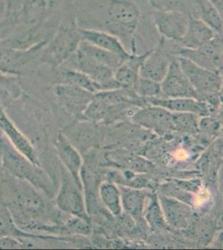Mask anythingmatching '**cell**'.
Returning a JSON list of instances; mask_svg holds the SVG:
<instances>
[{"mask_svg":"<svg viewBox=\"0 0 223 250\" xmlns=\"http://www.w3.org/2000/svg\"><path fill=\"white\" fill-rule=\"evenodd\" d=\"M158 201L163 213L164 219L170 227L182 229L189 225L192 211L189 205L179 199L162 194Z\"/></svg>","mask_w":223,"mask_h":250,"instance_id":"obj_17","label":"cell"},{"mask_svg":"<svg viewBox=\"0 0 223 250\" xmlns=\"http://www.w3.org/2000/svg\"><path fill=\"white\" fill-rule=\"evenodd\" d=\"M54 148L62 165L73 178L79 188L82 189L81 181V168L82 166V157L65 134H59L54 141Z\"/></svg>","mask_w":223,"mask_h":250,"instance_id":"obj_16","label":"cell"},{"mask_svg":"<svg viewBox=\"0 0 223 250\" xmlns=\"http://www.w3.org/2000/svg\"><path fill=\"white\" fill-rule=\"evenodd\" d=\"M121 193L122 206L131 216L138 219L144 211L145 202L148 197L146 191L142 188L128 187L124 185L119 186Z\"/></svg>","mask_w":223,"mask_h":250,"instance_id":"obj_22","label":"cell"},{"mask_svg":"<svg viewBox=\"0 0 223 250\" xmlns=\"http://www.w3.org/2000/svg\"><path fill=\"white\" fill-rule=\"evenodd\" d=\"M145 218L147 224L153 229H164L167 225L157 196L150 197L149 203L145 209Z\"/></svg>","mask_w":223,"mask_h":250,"instance_id":"obj_29","label":"cell"},{"mask_svg":"<svg viewBox=\"0 0 223 250\" xmlns=\"http://www.w3.org/2000/svg\"><path fill=\"white\" fill-rule=\"evenodd\" d=\"M178 187L181 190H185L186 192H193L197 193L201 188V182L198 179L193 180H184V181H178Z\"/></svg>","mask_w":223,"mask_h":250,"instance_id":"obj_34","label":"cell"},{"mask_svg":"<svg viewBox=\"0 0 223 250\" xmlns=\"http://www.w3.org/2000/svg\"><path fill=\"white\" fill-rule=\"evenodd\" d=\"M82 190L68 174V171H62L61 185L56 195V205L63 213L89 222Z\"/></svg>","mask_w":223,"mask_h":250,"instance_id":"obj_6","label":"cell"},{"mask_svg":"<svg viewBox=\"0 0 223 250\" xmlns=\"http://www.w3.org/2000/svg\"><path fill=\"white\" fill-rule=\"evenodd\" d=\"M66 62H69L72 65L69 68L87 74L91 80L101 87L102 91L121 88L114 79L115 71L113 69L93 60L79 48Z\"/></svg>","mask_w":223,"mask_h":250,"instance_id":"obj_7","label":"cell"},{"mask_svg":"<svg viewBox=\"0 0 223 250\" xmlns=\"http://www.w3.org/2000/svg\"><path fill=\"white\" fill-rule=\"evenodd\" d=\"M0 159L3 168L13 178L28 183L47 196H54V185L42 166L32 163L20 153L3 134L0 136Z\"/></svg>","mask_w":223,"mask_h":250,"instance_id":"obj_1","label":"cell"},{"mask_svg":"<svg viewBox=\"0 0 223 250\" xmlns=\"http://www.w3.org/2000/svg\"><path fill=\"white\" fill-rule=\"evenodd\" d=\"M116 155L114 162H116L118 165H120L121 166H123L124 168L129 170L143 173V172L149 171L153 168L151 163L139 157L131 155V154L124 155L123 154H116Z\"/></svg>","mask_w":223,"mask_h":250,"instance_id":"obj_32","label":"cell"},{"mask_svg":"<svg viewBox=\"0 0 223 250\" xmlns=\"http://www.w3.org/2000/svg\"><path fill=\"white\" fill-rule=\"evenodd\" d=\"M152 50V49H151ZM143 54H131L130 56L122 62L114 72V79L120 88L133 90L139 78L142 63L149 52Z\"/></svg>","mask_w":223,"mask_h":250,"instance_id":"obj_21","label":"cell"},{"mask_svg":"<svg viewBox=\"0 0 223 250\" xmlns=\"http://www.w3.org/2000/svg\"><path fill=\"white\" fill-rule=\"evenodd\" d=\"M30 233L20 230L14 225L11 214L5 205H0V236L1 237H14L16 239L28 238Z\"/></svg>","mask_w":223,"mask_h":250,"instance_id":"obj_30","label":"cell"},{"mask_svg":"<svg viewBox=\"0 0 223 250\" xmlns=\"http://www.w3.org/2000/svg\"><path fill=\"white\" fill-rule=\"evenodd\" d=\"M195 5L198 18L217 34L223 35V13L210 0H195Z\"/></svg>","mask_w":223,"mask_h":250,"instance_id":"obj_24","label":"cell"},{"mask_svg":"<svg viewBox=\"0 0 223 250\" xmlns=\"http://www.w3.org/2000/svg\"><path fill=\"white\" fill-rule=\"evenodd\" d=\"M81 40L98 48L104 49L106 51L118 54L119 56L127 59L130 56V53L127 51L123 43L119 39L107 31L99 29H83L79 28Z\"/></svg>","mask_w":223,"mask_h":250,"instance_id":"obj_19","label":"cell"},{"mask_svg":"<svg viewBox=\"0 0 223 250\" xmlns=\"http://www.w3.org/2000/svg\"><path fill=\"white\" fill-rule=\"evenodd\" d=\"M4 106L0 103V130L14 148L29 159L32 163L41 166L37 151L30 141L15 126L4 111Z\"/></svg>","mask_w":223,"mask_h":250,"instance_id":"obj_14","label":"cell"},{"mask_svg":"<svg viewBox=\"0 0 223 250\" xmlns=\"http://www.w3.org/2000/svg\"><path fill=\"white\" fill-rule=\"evenodd\" d=\"M63 0H25L21 13V22L34 25L51 19Z\"/></svg>","mask_w":223,"mask_h":250,"instance_id":"obj_18","label":"cell"},{"mask_svg":"<svg viewBox=\"0 0 223 250\" xmlns=\"http://www.w3.org/2000/svg\"><path fill=\"white\" fill-rule=\"evenodd\" d=\"M105 26L108 33L115 35L131 54L139 23L141 11L132 0H109Z\"/></svg>","mask_w":223,"mask_h":250,"instance_id":"obj_2","label":"cell"},{"mask_svg":"<svg viewBox=\"0 0 223 250\" xmlns=\"http://www.w3.org/2000/svg\"><path fill=\"white\" fill-rule=\"evenodd\" d=\"M190 14L182 11H156L153 24L158 34L164 40L180 43L186 33Z\"/></svg>","mask_w":223,"mask_h":250,"instance_id":"obj_10","label":"cell"},{"mask_svg":"<svg viewBox=\"0 0 223 250\" xmlns=\"http://www.w3.org/2000/svg\"><path fill=\"white\" fill-rule=\"evenodd\" d=\"M48 42L38 43L27 49H20L0 40V72L20 77L31 74L35 67L41 64V54Z\"/></svg>","mask_w":223,"mask_h":250,"instance_id":"obj_5","label":"cell"},{"mask_svg":"<svg viewBox=\"0 0 223 250\" xmlns=\"http://www.w3.org/2000/svg\"><path fill=\"white\" fill-rule=\"evenodd\" d=\"M81 40L79 28L74 23L61 24L42 49L41 64L60 68L77 51Z\"/></svg>","mask_w":223,"mask_h":250,"instance_id":"obj_3","label":"cell"},{"mask_svg":"<svg viewBox=\"0 0 223 250\" xmlns=\"http://www.w3.org/2000/svg\"><path fill=\"white\" fill-rule=\"evenodd\" d=\"M79 48L80 50H82L84 54L88 55L89 57L96 60L100 63H102L103 65L109 67L114 71L119 68V66L121 65L122 62H123L125 60H127V59H123L121 56H119L118 54L106 51L104 49L92 45L90 43H87L82 40H81V42L79 43Z\"/></svg>","mask_w":223,"mask_h":250,"instance_id":"obj_25","label":"cell"},{"mask_svg":"<svg viewBox=\"0 0 223 250\" xmlns=\"http://www.w3.org/2000/svg\"><path fill=\"white\" fill-rule=\"evenodd\" d=\"M132 121L140 127L154 131L159 135L174 130L172 112L159 106H145L133 114Z\"/></svg>","mask_w":223,"mask_h":250,"instance_id":"obj_12","label":"cell"},{"mask_svg":"<svg viewBox=\"0 0 223 250\" xmlns=\"http://www.w3.org/2000/svg\"><path fill=\"white\" fill-rule=\"evenodd\" d=\"M0 40H1V35H0Z\"/></svg>","mask_w":223,"mask_h":250,"instance_id":"obj_35","label":"cell"},{"mask_svg":"<svg viewBox=\"0 0 223 250\" xmlns=\"http://www.w3.org/2000/svg\"><path fill=\"white\" fill-rule=\"evenodd\" d=\"M157 11H182L188 13L187 0H148Z\"/></svg>","mask_w":223,"mask_h":250,"instance_id":"obj_33","label":"cell"},{"mask_svg":"<svg viewBox=\"0 0 223 250\" xmlns=\"http://www.w3.org/2000/svg\"><path fill=\"white\" fill-rule=\"evenodd\" d=\"M54 93L60 105L74 116H82L94 94L85 89L66 83H60Z\"/></svg>","mask_w":223,"mask_h":250,"instance_id":"obj_13","label":"cell"},{"mask_svg":"<svg viewBox=\"0 0 223 250\" xmlns=\"http://www.w3.org/2000/svg\"><path fill=\"white\" fill-rule=\"evenodd\" d=\"M172 55L177 56L175 50H168L167 41L160 39L155 48H153L142 63L139 77L161 83L167 74Z\"/></svg>","mask_w":223,"mask_h":250,"instance_id":"obj_9","label":"cell"},{"mask_svg":"<svg viewBox=\"0 0 223 250\" xmlns=\"http://www.w3.org/2000/svg\"><path fill=\"white\" fill-rule=\"evenodd\" d=\"M59 75H60L59 79L60 83H70L90 92L93 94L102 91L101 87L93 80H91L87 74H83L82 72L79 71L76 69L65 68L62 69V71L60 72Z\"/></svg>","mask_w":223,"mask_h":250,"instance_id":"obj_27","label":"cell"},{"mask_svg":"<svg viewBox=\"0 0 223 250\" xmlns=\"http://www.w3.org/2000/svg\"><path fill=\"white\" fill-rule=\"evenodd\" d=\"M145 100L148 104L159 106L172 113H192L202 117L208 116L213 108L209 104L192 98H150Z\"/></svg>","mask_w":223,"mask_h":250,"instance_id":"obj_15","label":"cell"},{"mask_svg":"<svg viewBox=\"0 0 223 250\" xmlns=\"http://www.w3.org/2000/svg\"><path fill=\"white\" fill-rule=\"evenodd\" d=\"M133 91L143 100L150 98H164L162 93L160 83L139 77L136 83Z\"/></svg>","mask_w":223,"mask_h":250,"instance_id":"obj_31","label":"cell"},{"mask_svg":"<svg viewBox=\"0 0 223 250\" xmlns=\"http://www.w3.org/2000/svg\"><path fill=\"white\" fill-rule=\"evenodd\" d=\"M99 193L101 201L114 216H119L122 211L121 193L119 188L111 182H102L99 185Z\"/></svg>","mask_w":223,"mask_h":250,"instance_id":"obj_26","label":"cell"},{"mask_svg":"<svg viewBox=\"0 0 223 250\" xmlns=\"http://www.w3.org/2000/svg\"><path fill=\"white\" fill-rule=\"evenodd\" d=\"M177 56L187 59L206 69L221 72L223 69V35L217 34L205 45L195 49L180 47Z\"/></svg>","mask_w":223,"mask_h":250,"instance_id":"obj_8","label":"cell"},{"mask_svg":"<svg viewBox=\"0 0 223 250\" xmlns=\"http://www.w3.org/2000/svg\"><path fill=\"white\" fill-rule=\"evenodd\" d=\"M160 84L164 98H192L198 100V94L182 71L177 56L170 62L167 74Z\"/></svg>","mask_w":223,"mask_h":250,"instance_id":"obj_11","label":"cell"},{"mask_svg":"<svg viewBox=\"0 0 223 250\" xmlns=\"http://www.w3.org/2000/svg\"><path fill=\"white\" fill-rule=\"evenodd\" d=\"M173 129L185 134L199 132L198 116L192 113H172Z\"/></svg>","mask_w":223,"mask_h":250,"instance_id":"obj_28","label":"cell"},{"mask_svg":"<svg viewBox=\"0 0 223 250\" xmlns=\"http://www.w3.org/2000/svg\"><path fill=\"white\" fill-rule=\"evenodd\" d=\"M217 34H218L204 23L203 20L190 14L187 29L179 44L182 48L195 49L205 45Z\"/></svg>","mask_w":223,"mask_h":250,"instance_id":"obj_20","label":"cell"},{"mask_svg":"<svg viewBox=\"0 0 223 250\" xmlns=\"http://www.w3.org/2000/svg\"><path fill=\"white\" fill-rule=\"evenodd\" d=\"M177 57L182 71L197 92L198 100L213 107L217 105L223 85L221 72L203 68L185 58Z\"/></svg>","mask_w":223,"mask_h":250,"instance_id":"obj_4","label":"cell"},{"mask_svg":"<svg viewBox=\"0 0 223 250\" xmlns=\"http://www.w3.org/2000/svg\"><path fill=\"white\" fill-rule=\"evenodd\" d=\"M23 94L20 76L0 72V103L4 107L19 100Z\"/></svg>","mask_w":223,"mask_h":250,"instance_id":"obj_23","label":"cell"}]
</instances>
